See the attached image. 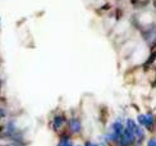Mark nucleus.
<instances>
[{
    "mask_svg": "<svg viewBox=\"0 0 156 146\" xmlns=\"http://www.w3.org/2000/svg\"><path fill=\"white\" fill-rule=\"evenodd\" d=\"M155 59H156V53H152V54H151V57L149 58V60L146 62V66H149V64H151V63H152V62L155 60Z\"/></svg>",
    "mask_w": 156,
    "mask_h": 146,
    "instance_id": "1",
    "label": "nucleus"
},
{
    "mask_svg": "<svg viewBox=\"0 0 156 146\" xmlns=\"http://www.w3.org/2000/svg\"><path fill=\"white\" fill-rule=\"evenodd\" d=\"M120 17H122V10L118 9V10H116V19H119Z\"/></svg>",
    "mask_w": 156,
    "mask_h": 146,
    "instance_id": "2",
    "label": "nucleus"
},
{
    "mask_svg": "<svg viewBox=\"0 0 156 146\" xmlns=\"http://www.w3.org/2000/svg\"><path fill=\"white\" fill-rule=\"evenodd\" d=\"M154 5H156V0H154Z\"/></svg>",
    "mask_w": 156,
    "mask_h": 146,
    "instance_id": "3",
    "label": "nucleus"
},
{
    "mask_svg": "<svg viewBox=\"0 0 156 146\" xmlns=\"http://www.w3.org/2000/svg\"><path fill=\"white\" fill-rule=\"evenodd\" d=\"M3 131V127H0V132H1Z\"/></svg>",
    "mask_w": 156,
    "mask_h": 146,
    "instance_id": "4",
    "label": "nucleus"
}]
</instances>
